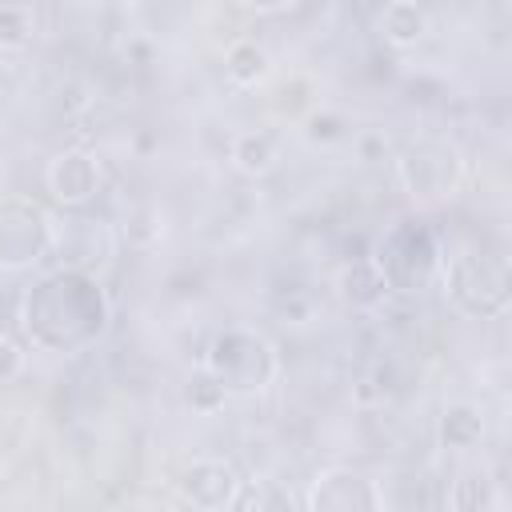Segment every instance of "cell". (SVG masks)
<instances>
[{
  "label": "cell",
  "mask_w": 512,
  "mask_h": 512,
  "mask_svg": "<svg viewBox=\"0 0 512 512\" xmlns=\"http://www.w3.org/2000/svg\"><path fill=\"white\" fill-rule=\"evenodd\" d=\"M20 320L32 348L52 356H72L104 336L112 320V304L92 272L56 268L28 288L20 304Z\"/></svg>",
  "instance_id": "1"
},
{
  "label": "cell",
  "mask_w": 512,
  "mask_h": 512,
  "mask_svg": "<svg viewBox=\"0 0 512 512\" xmlns=\"http://www.w3.org/2000/svg\"><path fill=\"white\" fill-rule=\"evenodd\" d=\"M368 260L388 292H424L432 280H440L444 248L424 220H400L376 240Z\"/></svg>",
  "instance_id": "2"
},
{
  "label": "cell",
  "mask_w": 512,
  "mask_h": 512,
  "mask_svg": "<svg viewBox=\"0 0 512 512\" xmlns=\"http://www.w3.org/2000/svg\"><path fill=\"white\" fill-rule=\"evenodd\" d=\"M440 280L448 300L476 320H500L508 312L512 288H508V264L496 252L460 248L440 260Z\"/></svg>",
  "instance_id": "3"
},
{
  "label": "cell",
  "mask_w": 512,
  "mask_h": 512,
  "mask_svg": "<svg viewBox=\"0 0 512 512\" xmlns=\"http://www.w3.org/2000/svg\"><path fill=\"white\" fill-rule=\"evenodd\" d=\"M204 372L228 396H252V392H264L276 380L280 360H276V348L256 328L232 324V328L212 336V344L204 352Z\"/></svg>",
  "instance_id": "4"
},
{
  "label": "cell",
  "mask_w": 512,
  "mask_h": 512,
  "mask_svg": "<svg viewBox=\"0 0 512 512\" xmlns=\"http://www.w3.org/2000/svg\"><path fill=\"white\" fill-rule=\"evenodd\" d=\"M56 248V220L32 196H0V268L24 272Z\"/></svg>",
  "instance_id": "5"
},
{
  "label": "cell",
  "mask_w": 512,
  "mask_h": 512,
  "mask_svg": "<svg viewBox=\"0 0 512 512\" xmlns=\"http://www.w3.org/2000/svg\"><path fill=\"white\" fill-rule=\"evenodd\" d=\"M396 176L416 200H444L464 180V152L448 136H420L396 156Z\"/></svg>",
  "instance_id": "6"
},
{
  "label": "cell",
  "mask_w": 512,
  "mask_h": 512,
  "mask_svg": "<svg viewBox=\"0 0 512 512\" xmlns=\"http://www.w3.org/2000/svg\"><path fill=\"white\" fill-rule=\"evenodd\" d=\"M304 512H384L380 484L356 468H324L304 496Z\"/></svg>",
  "instance_id": "7"
},
{
  "label": "cell",
  "mask_w": 512,
  "mask_h": 512,
  "mask_svg": "<svg viewBox=\"0 0 512 512\" xmlns=\"http://www.w3.org/2000/svg\"><path fill=\"white\" fill-rule=\"evenodd\" d=\"M44 184H48V192H52V200H56L60 208L84 212V208L96 200L100 184H104L100 160H96L92 152H84V148H64V152H56V156L48 160Z\"/></svg>",
  "instance_id": "8"
},
{
  "label": "cell",
  "mask_w": 512,
  "mask_h": 512,
  "mask_svg": "<svg viewBox=\"0 0 512 512\" xmlns=\"http://www.w3.org/2000/svg\"><path fill=\"white\" fill-rule=\"evenodd\" d=\"M240 480H244V476L236 472L232 460L200 456V460H192V464L180 468V476H176V492H180L192 508H200V512H220V508L232 504Z\"/></svg>",
  "instance_id": "9"
},
{
  "label": "cell",
  "mask_w": 512,
  "mask_h": 512,
  "mask_svg": "<svg viewBox=\"0 0 512 512\" xmlns=\"http://www.w3.org/2000/svg\"><path fill=\"white\" fill-rule=\"evenodd\" d=\"M52 252H64L68 268L92 272V268L112 252L108 224H104V220H92V216H84V212H72L64 224H56V248H52Z\"/></svg>",
  "instance_id": "10"
},
{
  "label": "cell",
  "mask_w": 512,
  "mask_h": 512,
  "mask_svg": "<svg viewBox=\"0 0 512 512\" xmlns=\"http://www.w3.org/2000/svg\"><path fill=\"white\" fill-rule=\"evenodd\" d=\"M228 160L244 176H268L280 164V136L268 128H244L228 144Z\"/></svg>",
  "instance_id": "11"
},
{
  "label": "cell",
  "mask_w": 512,
  "mask_h": 512,
  "mask_svg": "<svg viewBox=\"0 0 512 512\" xmlns=\"http://www.w3.org/2000/svg\"><path fill=\"white\" fill-rule=\"evenodd\" d=\"M224 512H300V500L276 476H252V480H240Z\"/></svg>",
  "instance_id": "12"
},
{
  "label": "cell",
  "mask_w": 512,
  "mask_h": 512,
  "mask_svg": "<svg viewBox=\"0 0 512 512\" xmlns=\"http://www.w3.org/2000/svg\"><path fill=\"white\" fill-rule=\"evenodd\" d=\"M376 28L392 48H416L428 36V12L412 0H392V4L380 8Z\"/></svg>",
  "instance_id": "13"
},
{
  "label": "cell",
  "mask_w": 512,
  "mask_h": 512,
  "mask_svg": "<svg viewBox=\"0 0 512 512\" xmlns=\"http://www.w3.org/2000/svg\"><path fill=\"white\" fill-rule=\"evenodd\" d=\"M436 436H440L444 448L468 452V448H476V444L484 440V412H480L476 404H468V400H456V404H448V408L440 412Z\"/></svg>",
  "instance_id": "14"
},
{
  "label": "cell",
  "mask_w": 512,
  "mask_h": 512,
  "mask_svg": "<svg viewBox=\"0 0 512 512\" xmlns=\"http://www.w3.org/2000/svg\"><path fill=\"white\" fill-rule=\"evenodd\" d=\"M268 72H272V60H268L264 44H256L252 36H236L224 48V76L236 88H256V84L268 80Z\"/></svg>",
  "instance_id": "15"
},
{
  "label": "cell",
  "mask_w": 512,
  "mask_h": 512,
  "mask_svg": "<svg viewBox=\"0 0 512 512\" xmlns=\"http://www.w3.org/2000/svg\"><path fill=\"white\" fill-rule=\"evenodd\" d=\"M336 288H340V296H344L348 304H356V308H376V304L388 296V288H384V280H380V272H376V264H372L368 256H364V260H348V264L340 268Z\"/></svg>",
  "instance_id": "16"
},
{
  "label": "cell",
  "mask_w": 512,
  "mask_h": 512,
  "mask_svg": "<svg viewBox=\"0 0 512 512\" xmlns=\"http://www.w3.org/2000/svg\"><path fill=\"white\" fill-rule=\"evenodd\" d=\"M40 12L32 4H0V52H24L36 40Z\"/></svg>",
  "instance_id": "17"
},
{
  "label": "cell",
  "mask_w": 512,
  "mask_h": 512,
  "mask_svg": "<svg viewBox=\"0 0 512 512\" xmlns=\"http://www.w3.org/2000/svg\"><path fill=\"white\" fill-rule=\"evenodd\" d=\"M448 504L452 512H488L496 504V488L484 472H460L448 484Z\"/></svg>",
  "instance_id": "18"
},
{
  "label": "cell",
  "mask_w": 512,
  "mask_h": 512,
  "mask_svg": "<svg viewBox=\"0 0 512 512\" xmlns=\"http://www.w3.org/2000/svg\"><path fill=\"white\" fill-rule=\"evenodd\" d=\"M304 136L312 140V144H336V140H344L348 136V116L344 112H332V108H312L304 120Z\"/></svg>",
  "instance_id": "19"
},
{
  "label": "cell",
  "mask_w": 512,
  "mask_h": 512,
  "mask_svg": "<svg viewBox=\"0 0 512 512\" xmlns=\"http://www.w3.org/2000/svg\"><path fill=\"white\" fill-rule=\"evenodd\" d=\"M276 108L284 112V116H308L312 112V84L304 80V76H292V80H284L280 88H276Z\"/></svg>",
  "instance_id": "20"
},
{
  "label": "cell",
  "mask_w": 512,
  "mask_h": 512,
  "mask_svg": "<svg viewBox=\"0 0 512 512\" xmlns=\"http://www.w3.org/2000/svg\"><path fill=\"white\" fill-rule=\"evenodd\" d=\"M184 396H188V404H192L196 412H204V416H208V412H216V408L228 400V392H224L208 372H200V376L188 384V392H184Z\"/></svg>",
  "instance_id": "21"
},
{
  "label": "cell",
  "mask_w": 512,
  "mask_h": 512,
  "mask_svg": "<svg viewBox=\"0 0 512 512\" xmlns=\"http://www.w3.org/2000/svg\"><path fill=\"white\" fill-rule=\"evenodd\" d=\"M20 372H24V348H20V340L0 332V384H12Z\"/></svg>",
  "instance_id": "22"
}]
</instances>
